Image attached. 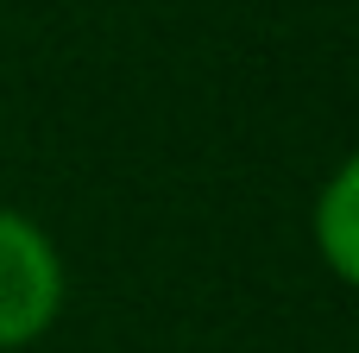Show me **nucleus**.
Masks as SVG:
<instances>
[{
  "mask_svg": "<svg viewBox=\"0 0 359 353\" xmlns=\"http://www.w3.org/2000/svg\"><path fill=\"white\" fill-rule=\"evenodd\" d=\"M309 240H316V259L328 265V278L359 291V145L322 177V189L309 202Z\"/></svg>",
  "mask_w": 359,
  "mask_h": 353,
  "instance_id": "nucleus-2",
  "label": "nucleus"
},
{
  "mask_svg": "<svg viewBox=\"0 0 359 353\" xmlns=\"http://www.w3.org/2000/svg\"><path fill=\"white\" fill-rule=\"evenodd\" d=\"M69 303V265L44 221L0 202V353L38 347Z\"/></svg>",
  "mask_w": 359,
  "mask_h": 353,
  "instance_id": "nucleus-1",
  "label": "nucleus"
}]
</instances>
